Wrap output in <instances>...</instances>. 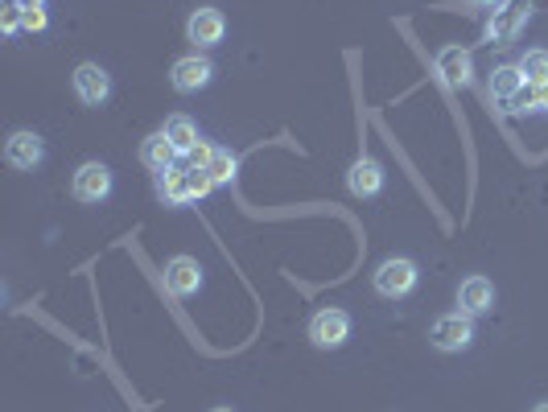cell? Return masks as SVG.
Listing matches in <instances>:
<instances>
[{"mask_svg":"<svg viewBox=\"0 0 548 412\" xmlns=\"http://www.w3.org/2000/svg\"><path fill=\"white\" fill-rule=\"evenodd\" d=\"M211 412H235V408H211Z\"/></svg>","mask_w":548,"mask_h":412,"instance_id":"cell-27","label":"cell"},{"mask_svg":"<svg viewBox=\"0 0 548 412\" xmlns=\"http://www.w3.org/2000/svg\"><path fill=\"white\" fill-rule=\"evenodd\" d=\"M5 161L13 169H21V174H29V169H38L46 161V145H42V136L38 132H29V128H17L9 141H5Z\"/></svg>","mask_w":548,"mask_h":412,"instance_id":"cell-9","label":"cell"},{"mask_svg":"<svg viewBox=\"0 0 548 412\" xmlns=\"http://www.w3.org/2000/svg\"><path fill=\"white\" fill-rule=\"evenodd\" d=\"M174 157H178V149L169 145L165 132H153V136H145V141H141V161L153 169V174H165V169L174 165Z\"/></svg>","mask_w":548,"mask_h":412,"instance_id":"cell-16","label":"cell"},{"mask_svg":"<svg viewBox=\"0 0 548 412\" xmlns=\"http://www.w3.org/2000/svg\"><path fill=\"white\" fill-rule=\"evenodd\" d=\"M532 13H536V0H503V5L491 13L483 38L491 46H507L511 38H520V29L532 21Z\"/></svg>","mask_w":548,"mask_h":412,"instance_id":"cell-3","label":"cell"},{"mask_svg":"<svg viewBox=\"0 0 548 412\" xmlns=\"http://www.w3.org/2000/svg\"><path fill=\"white\" fill-rule=\"evenodd\" d=\"M417 281H421V268H417V260H408V256H388L380 268H375V277H371L375 293L388 297V301L408 297L417 289Z\"/></svg>","mask_w":548,"mask_h":412,"instance_id":"cell-2","label":"cell"},{"mask_svg":"<svg viewBox=\"0 0 548 412\" xmlns=\"http://www.w3.org/2000/svg\"><path fill=\"white\" fill-rule=\"evenodd\" d=\"M429 342H433V351H441V355L470 351V342H474V318H466V314H445V318H437L433 330H429Z\"/></svg>","mask_w":548,"mask_h":412,"instance_id":"cell-5","label":"cell"},{"mask_svg":"<svg viewBox=\"0 0 548 412\" xmlns=\"http://www.w3.org/2000/svg\"><path fill=\"white\" fill-rule=\"evenodd\" d=\"M71 194L87 206H99L108 194H112V169L104 161H83L71 178Z\"/></svg>","mask_w":548,"mask_h":412,"instance_id":"cell-6","label":"cell"},{"mask_svg":"<svg viewBox=\"0 0 548 412\" xmlns=\"http://www.w3.org/2000/svg\"><path fill=\"white\" fill-rule=\"evenodd\" d=\"M524 87H528V83H524V75H520V66H499V71L491 75V95L503 99V103H511Z\"/></svg>","mask_w":548,"mask_h":412,"instance_id":"cell-17","label":"cell"},{"mask_svg":"<svg viewBox=\"0 0 548 412\" xmlns=\"http://www.w3.org/2000/svg\"><path fill=\"white\" fill-rule=\"evenodd\" d=\"M520 75L528 87H544L548 83V50H528L520 58Z\"/></svg>","mask_w":548,"mask_h":412,"instance_id":"cell-19","label":"cell"},{"mask_svg":"<svg viewBox=\"0 0 548 412\" xmlns=\"http://www.w3.org/2000/svg\"><path fill=\"white\" fill-rule=\"evenodd\" d=\"M211 153H215V145H207V141H202L194 153H190V165L194 169H207V161H211Z\"/></svg>","mask_w":548,"mask_h":412,"instance_id":"cell-22","label":"cell"},{"mask_svg":"<svg viewBox=\"0 0 548 412\" xmlns=\"http://www.w3.org/2000/svg\"><path fill=\"white\" fill-rule=\"evenodd\" d=\"M532 412H548V400H544V404H536V408H532Z\"/></svg>","mask_w":548,"mask_h":412,"instance_id":"cell-26","label":"cell"},{"mask_svg":"<svg viewBox=\"0 0 548 412\" xmlns=\"http://www.w3.org/2000/svg\"><path fill=\"white\" fill-rule=\"evenodd\" d=\"M215 190V182L207 178V169H194V165H169L165 174H157V194L169 206H190L198 198H207Z\"/></svg>","mask_w":548,"mask_h":412,"instance_id":"cell-1","label":"cell"},{"mask_svg":"<svg viewBox=\"0 0 548 412\" xmlns=\"http://www.w3.org/2000/svg\"><path fill=\"white\" fill-rule=\"evenodd\" d=\"M235 174H239V161H235V153L215 145V153H211V161H207V178H211L215 186H231V182H235Z\"/></svg>","mask_w":548,"mask_h":412,"instance_id":"cell-18","label":"cell"},{"mask_svg":"<svg viewBox=\"0 0 548 412\" xmlns=\"http://www.w3.org/2000/svg\"><path fill=\"white\" fill-rule=\"evenodd\" d=\"M9 5H17V9H42L46 0H9Z\"/></svg>","mask_w":548,"mask_h":412,"instance_id":"cell-25","label":"cell"},{"mask_svg":"<svg viewBox=\"0 0 548 412\" xmlns=\"http://www.w3.org/2000/svg\"><path fill=\"white\" fill-rule=\"evenodd\" d=\"M491 305H495V285H491L487 277H466V281L458 285V314L483 318Z\"/></svg>","mask_w":548,"mask_h":412,"instance_id":"cell-13","label":"cell"},{"mask_svg":"<svg viewBox=\"0 0 548 412\" xmlns=\"http://www.w3.org/2000/svg\"><path fill=\"white\" fill-rule=\"evenodd\" d=\"M0 29H5V33H9V38H13V33H17V29H25V9L9 5L5 13H0Z\"/></svg>","mask_w":548,"mask_h":412,"instance_id":"cell-20","label":"cell"},{"mask_svg":"<svg viewBox=\"0 0 548 412\" xmlns=\"http://www.w3.org/2000/svg\"><path fill=\"white\" fill-rule=\"evenodd\" d=\"M211 79H215V62L207 54H186L174 62V71H169V83H174V91H182V95L211 87Z\"/></svg>","mask_w":548,"mask_h":412,"instance_id":"cell-8","label":"cell"},{"mask_svg":"<svg viewBox=\"0 0 548 412\" xmlns=\"http://www.w3.org/2000/svg\"><path fill=\"white\" fill-rule=\"evenodd\" d=\"M536 112H548V83L536 87Z\"/></svg>","mask_w":548,"mask_h":412,"instance_id":"cell-24","label":"cell"},{"mask_svg":"<svg viewBox=\"0 0 548 412\" xmlns=\"http://www.w3.org/2000/svg\"><path fill=\"white\" fill-rule=\"evenodd\" d=\"M71 87H75L79 103H87V108H99V103H108V99H112V75H108L99 62H83V66H75Z\"/></svg>","mask_w":548,"mask_h":412,"instance_id":"cell-7","label":"cell"},{"mask_svg":"<svg viewBox=\"0 0 548 412\" xmlns=\"http://www.w3.org/2000/svg\"><path fill=\"white\" fill-rule=\"evenodd\" d=\"M46 25H50L46 9H25V29H29V33H42Z\"/></svg>","mask_w":548,"mask_h":412,"instance_id":"cell-21","label":"cell"},{"mask_svg":"<svg viewBox=\"0 0 548 412\" xmlns=\"http://www.w3.org/2000/svg\"><path fill=\"white\" fill-rule=\"evenodd\" d=\"M433 66H437V79H441L445 87H454V91L470 87V79H474V58H470V50H462V46H445Z\"/></svg>","mask_w":548,"mask_h":412,"instance_id":"cell-12","label":"cell"},{"mask_svg":"<svg viewBox=\"0 0 548 412\" xmlns=\"http://www.w3.org/2000/svg\"><path fill=\"white\" fill-rule=\"evenodd\" d=\"M351 338V314L338 305H326L310 318V342L318 351H338L342 342Z\"/></svg>","mask_w":548,"mask_h":412,"instance_id":"cell-4","label":"cell"},{"mask_svg":"<svg viewBox=\"0 0 548 412\" xmlns=\"http://www.w3.org/2000/svg\"><path fill=\"white\" fill-rule=\"evenodd\" d=\"M161 281L174 297H194L202 289V264L194 256H174V260H165Z\"/></svg>","mask_w":548,"mask_h":412,"instance_id":"cell-10","label":"cell"},{"mask_svg":"<svg viewBox=\"0 0 548 412\" xmlns=\"http://www.w3.org/2000/svg\"><path fill=\"white\" fill-rule=\"evenodd\" d=\"M186 38L198 46V50H211L227 38V17L219 9H194L190 21H186Z\"/></svg>","mask_w":548,"mask_h":412,"instance_id":"cell-11","label":"cell"},{"mask_svg":"<svg viewBox=\"0 0 548 412\" xmlns=\"http://www.w3.org/2000/svg\"><path fill=\"white\" fill-rule=\"evenodd\" d=\"M347 190L355 198H375L384 190V165L375 157H359L351 169H347Z\"/></svg>","mask_w":548,"mask_h":412,"instance_id":"cell-14","label":"cell"},{"mask_svg":"<svg viewBox=\"0 0 548 412\" xmlns=\"http://www.w3.org/2000/svg\"><path fill=\"white\" fill-rule=\"evenodd\" d=\"M466 5H470V9H491V13H495L503 0H466Z\"/></svg>","mask_w":548,"mask_h":412,"instance_id":"cell-23","label":"cell"},{"mask_svg":"<svg viewBox=\"0 0 548 412\" xmlns=\"http://www.w3.org/2000/svg\"><path fill=\"white\" fill-rule=\"evenodd\" d=\"M161 132L169 136V145L178 149V157H190V153H194V149L202 145V136H198V124H194L190 116H169Z\"/></svg>","mask_w":548,"mask_h":412,"instance_id":"cell-15","label":"cell"}]
</instances>
